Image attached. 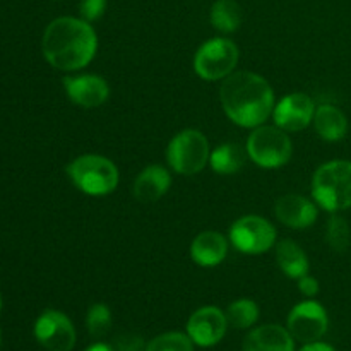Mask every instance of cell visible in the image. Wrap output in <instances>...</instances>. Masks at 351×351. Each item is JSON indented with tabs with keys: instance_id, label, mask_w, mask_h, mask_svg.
I'll use <instances>...</instances> for the list:
<instances>
[{
	"instance_id": "e0dca14e",
	"label": "cell",
	"mask_w": 351,
	"mask_h": 351,
	"mask_svg": "<svg viewBox=\"0 0 351 351\" xmlns=\"http://www.w3.org/2000/svg\"><path fill=\"white\" fill-rule=\"evenodd\" d=\"M228 254V242L218 232H202L191 245V257L197 266L215 267L225 261Z\"/></svg>"
},
{
	"instance_id": "603a6c76",
	"label": "cell",
	"mask_w": 351,
	"mask_h": 351,
	"mask_svg": "<svg viewBox=\"0 0 351 351\" xmlns=\"http://www.w3.org/2000/svg\"><path fill=\"white\" fill-rule=\"evenodd\" d=\"M326 240L335 252H346L351 242L348 221L341 216H331L326 228Z\"/></svg>"
},
{
	"instance_id": "5b68a950",
	"label": "cell",
	"mask_w": 351,
	"mask_h": 351,
	"mask_svg": "<svg viewBox=\"0 0 351 351\" xmlns=\"http://www.w3.org/2000/svg\"><path fill=\"white\" fill-rule=\"evenodd\" d=\"M209 143L202 132L195 129H185L170 141L167 149V160L171 170L178 175H195L208 165Z\"/></svg>"
},
{
	"instance_id": "8992f818",
	"label": "cell",
	"mask_w": 351,
	"mask_h": 351,
	"mask_svg": "<svg viewBox=\"0 0 351 351\" xmlns=\"http://www.w3.org/2000/svg\"><path fill=\"white\" fill-rule=\"evenodd\" d=\"M291 141L283 129L259 125L247 139V154L263 168H280L291 158Z\"/></svg>"
},
{
	"instance_id": "44dd1931",
	"label": "cell",
	"mask_w": 351,
	"mask_h": 351,
	"mask_svg": "<svg viewBox=\"0 0 351 351\" xmlns=\"http://www.w3.org/2000/svg\"><path fill=\"white\" fill-rule=\"evenodd\" d=\"M243 21L242 7L235 0H216L211 7V24L223 34L235 33Z\"/></svg>"
},
{
	"instance_id": "2e32d148",
	"label": "cell",
	"mask_w": 351,
	"mask_h": 351,
	"mask_svg": "<svg viewBox=\"0 0 351 351\" xmlns=\"http://www.w3.org/2000/svg\"><path fill=\"white\" fill-rule=\"evenodd\" d=\"M171 185V175L160 165H151L137 175L134 182V197L143 204H151L163 197Z\"/></svg>"
},
{
	"instance_id": "ac0fdd59",
	"label": "cell",
	"mask_w": 351,
	"mask_h": 351,
	"mask_svg": "<svg viewBox=\"0 0 351 351\" xmlns=\"http://www.w3.org/2000/svg\"><path fill=\"white\" fill-rule=\"evenodd\" d=\"M314 125L319 136L328 143L341 141L348 132V120L339 108L332 105H321L314 113Z\"/></svg>"
},
{
	"instance_id": "4316f807",
	"label": "cell",
	"mask_w": 351,
	"mask_h": 351,
	"mask_svg": "<svg viewBox=\"0 0 351 351\" xmlns=\"http://www.w3.org/2000/svg\"><path fill=\"white\" fill-rule=\"evenodd\" d=\"M115 351H146V343L139 336H123L117 341Z\"/></svg>"
},
{
	"instance_id": "d6986e66",
	"label": "cell",
	"mask_w": 351,
	"mask_h": 351,
	"mask_svg": "<svg viewBox=\"0 0 351 351\" xmlns=\"http://www.w3.org/2000/svg\"><path fill=\"white\" fill-rule=\"evenodd\" d=\"M276 261L280 264L281 271L291 280H300L305 274H308L307 254L290 239L281 240L276 243Z\"/></svg>"
},
{
	"instance_id": "d4e9b609",
	"label": "cell",
	"mask_w": 351,
	"mask_h": 351,
	"mask_svg": "<svg viewBox=\"0 0 351 351\" xmlns=\"http://www.w3.org/2000/svg\"><path fill=\"white\" fill-rule=\"evenodd\" d=\"M86 326L93 338H103L112 328V312L105 304H95L89 307Z\"/></svg>"
},
{
	"instance_id": "83f0119b",
	"label": "cell",
	"mask_w": 351,
	"mask_h": 351,
	"mask_svg": "<svg viewBox=\"0 0 351 351\" xmlns=\"http://www.w3.org/2000/svg\"><path fill=\"white\" fill-rule=\"evenodd\" d=\"M298 290H300L305 297H315V295L319 293V281L315 280V278L305 274L304 278L298 280Z\"/></svg>"
},
{
	"instance_id": "277c9868",
	"label": "cell",
	"mask_w": 351,
	"mask_h": 351,
	"mask_svg": "<svg viewBox=\"0 0 351 351\" xmlns=\"http://www.w3.org/2000/svg\"><path fill=\"white\" fill-rule=\"evenodd\" d=\"M72 184L88 195L112 194L119 185V170L108 158L98 154H84L67 167Z\"/></svg>"
},
{
	"instance_id": "52a82bcc",
	"label": "cell",
	"mask_w": 351,
	"mask_h": 351,
	"mask_svg": "<svg viewBox=\"0 0 351 351\" xmlns=\"http://www.w3.org/2000/svg\"><path fill=\"white\" fill-rule=\"evenodd\" d=\"M239 64V48L228 38H213L199 47L194 57V71L204 81L228 77Z\"/></svg>"
},
{
	"instance_id": "ba28073f",
	"label": "cell",
	"mask_w": 351,
	"mask_h": 351,
	"mask_svg": "<svg viewBox=\"0 0 351 351\" xmlns=\"http://www.w3.org/2000/svg\"><path fill=\"white\" fill-rule=\"evenodd\" d=\"M230 240L239 252L247 256L264 254L276 242V230L267 219L249 215L237 219L230 228Z\"/></svg>"
},
{
	"instance_id": "4fadbf2b",
	"label": "cell",
	"mask_w": 351,
	"mask_h": 351,
	"mask_svg": "<svg viewBox=\"0 0 351 351\" xmlns=\"http://www.w3.org/2000/svg\"><path fill=\"white\" fill-rule=\"evenodd\" d=\"M64 88L69 99L82 108H98L110 96L108 82L95 74L64 77Z\"/></svg>"
},
{
	"instance_id": "484cf974",
	"label": "cell",
	"mask_w": 351,
	"mask_h": 351,
	"mask_svg": "<svg viewBox=\"0 0 351 351\" xmlns=\"http://www.w3.org/2000/svg\"><path fill=\"white\" fill-rule=\"evenodd\" d=\"M105 9L106 0H81L79 3V12H81L82 19L88 23L98 21L105 14Z\"/></svg>"
},
{
	"instance_id": "1f68e13d",
	"label": "cell",
	"mask_w": 351,
	"mask_h": 351,
	"mask_svg": "<svg viewBox=\"0 0 351 351\" xmlns=\"http://www.w3.org/2000/svg\"><path fill=\"white\" fill-rule=\"evenodd\" d=\"M0 345H2V335H0Z\"/></svg>"
},
{
	"instance_id": "cb8c5ba5",
	"label": "cell",
	"mask_w": 351,
	"mask_h": 351,
	"mask_svg": "<svg viewBox=\"0 0 351 351\" xmlns=\"http://www.w3.org/2000/svg\"><path fill=\"white\" fill-rule=\"evenodd\" d=\"M146 351H194V341L189 335L171 331L151 339L146 345Z\"/></svg>"
},
{
	"instance_id": "3957f363",
	"label": "cell",
	"mask_w": 351,
	"mask_h": 351,
	"mask_svg": "<svg viewBox=\"0 0 351 351\" xmlns=\"http://www.w3.org/2000/svg\"><path fill=\"white\" fill-rule=\"evenodd\" d=\"M312 195L329 213L351 208V161L335 160L317 168L312 178Z\"/></svg>"
},
{
	"instance_id": "6da1fadb",
	"label": "cell",
	"mask_w": 351,
	"mask_h": 351,
	"mask_svg": "<svg viewBox=\"0 0 351 351\" xmlns=\"http://www.w3.org/2000/svg\"><path fill=\"white\" fill-rule=\"evenodd\" d=\"M219 101L233 123L247 129L263 125L274 112V93L269 82L249 71L232 72L223 79Z\"/></svg>"
},
{
	"instance_id": "9a60e30c",
	"label": "cell",
	"mask_w": 351,
	"mask_h": 351,
	"mask_svg": "<svg viewBox=\"0 0 351 351\" xmlns=\"http://www.w3.org/2000/svg\"><path fill=\"white\" fill-rule=\"evenodd\" d=\"M243 351H295V339L283 326L266 324L249 332Z\"/></svg>"
},
{
	"instance_id": "f546056e",
	"label": "cell",
	"mask_w": 351,
	"mask_h": 351,
	"mask_svg": "<svg viewBox=\"0 0 351 351\" xmlns=\"http://www.w3.org/2000/svg\"><path fill=\"white\" fill-rule=\"evenodd\" d=\"M86 351H115V350L110 348V346L105 345V343H95V345L89 346Z\"/></svg>"
},
{
	"instance_id": "ffe728a7",
	"label": "cell",
	"mask_w": 351,
	"mask_h": 351,
	"mask_svg": "<svg viewBox=\"0 0 351 351\" xmlns=\"http://www.w3.org/2000/svg\"><path fill=\"white\" fill-rule=\"evenodd\" d=\"M213 171L218 175H235L239 173L245 163V154L239 144L226 143L216 147L209 156Z\"/></svg>"
},
{
	"instance_id": "5bb4252c",
	"label": "cell",
	"mask_w": 351,
	"mask_h": 351,
	"mask_svg": "<svg viewBox=\"0 0 351 351\" xmlns=\"http://www.w3.org/2000/svg\"><path fill=\"white\" fill-rule=\"evenodd\" d=\"M274 215L285 226L305 230L314 225L317 219V208L304 195L288 194L278 199L274 206Z\"/></svg>"
},
{
	"instance_id": "30bf717a",
	"label": "cell",
	"mask_w": 351,
	"mask_h": 351,
	"mask_svg": "<svg viewBox=\"0 0 351 351\" xmlns=\"http://www.w3.org/2000/svg\"><path fill=\"white\" fill-rule=\"evenodd\" d=\"M38 343L48 351H71L75 345V329L71 319L58 311H45L34 324Z\"/></svg>"
},
{
	"instance_id": "7a4b0ae2",
	"label": "cell",
	"mask_w": 351,
	"mask_h": 351,
	"mask_svg": "<svg viewBox=\"0 0 351 351\" xmlns=\"http://www.w3.org/2000/svg\"><path fill=\"white\" fill-rule=\"evenodd\" d=\"M98 38L91 24L77 17H58L45 29L41 50L51 67L79 71L95 58Z\"/></svg>"
},
{
	"instance_id": "9c48e42d",
	"label": "cell",
	"mask_w": 351,
	"mask_h": 351,
	"mask_svg": "<svg viewBox=\"0 0 351 351\" xmlns=\"http://www.w3.org/2000/svg\"><path fill=\"white\" fill-rule=\"evenodd\" d=\"M328 326L329 319L324 307L314 300L295 305L288 315V331L293 339L304 345L319 341L328 331Z\"/></svg>"
},
{
	"instance_id": "4dcf8cb0",
	"label": "cell",
	"mask_w": 351,
	"mask_h": 351,
	"mask_svg": "<svg viewBox=\"0 0 351 351\" xmlns=\"http://www.w3.org/2000/svg\"><path fill=\"white\" fill-rule=\"evenodd\" d=\"M0 311H2V297H0Z\"/></svg>"
},
{
	"instance_id": "8fae6325",
	"label": "cell",
	"mask_w": 351,
	"mask_h": 351,
	"mask_svg": "<svg viewBox=\"0 0 351 351\" xmlns=\"http://www.w3.org/2000/svg\"><path fill=\"white\" fill-rule=\"evenodd\" d=\"M228 328V319L218 307H202L191 315L187 322V335L194 345L209 348L223 339Z\"/></svg>"
},
{
	"instance_id": "7402d4cb",
	"label": "cell",
	"mask_w": 351,
	"mask_h": 351,
	"mask_svg": "<svg viewBox=\"0 0 351 351\" xmlns=\"http://www.w3.org/2000/svg\"><path fill=\"white\" fill-rule=\"evenodd\" d=\"M225 314L228 319V324H232L233 328L249 329L259 319V305L249 298H240V300L228 305Z\"/></svg>"
},
{
	"instance_id": "f1b7e54d",
	"label": "cell",
	"mask_w": 351,
	"mask_h": 351,
	"mask_svg": "<svg viewBox=\"0 0 351 351\" xmlns=\"http://www.w3.org/2000/svg\"><path fill=\"white\" fill-rule=\"evenodd\" d=\"M300 351H336V350L332 348L331 345H326V343L315 341V343H308V345H305L304 348H300Z\"/></svg>"
},
{
	"instance_id": "7c38bea8",
	"label": "cell",
	"mask_w": 351,
	"mask_h": 351,
	"mask_svg": "<svg viewBox=\"0 0 351 351\" xmlns=\"http://www.w3.org/2000/svg\"><path fill=\"white\" fill-rule=\"evenodd\" d=\"M314 101L305 93H291L274 106L273 119L285 132H298L314 120Z\"/></svg>"
}]
</instances>
